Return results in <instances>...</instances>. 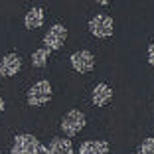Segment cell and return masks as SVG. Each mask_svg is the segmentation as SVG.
<instances>
[{"mask_svg":"<svg viewBox=\"0 0 154 154\" xmlns=\"http://www.w3.org/2000/svg\"><path fill=\"white\" fill-rule=\"evenodd\" d=\"M2 111H4V99L0 97V113H2Z\"/></svg>","mask_w":154,"mask_h":154,"instance_id":"2e32d148","label":"cell"},{"mask_svg":"<svg viewBox=\"0 0 154 154\" xmlns=\"http://www.w3.org/2000/svg\"><path fill=\"white\" fill-rule=\"evenodd\" d=\"M85 122H87L85 113H81V111H77V109H71L63 117V121H61V131H63L65 136H75L83 131Z\"/></svg>","mask_w":154,"mask_h":154,"instance_id":"3957f363","label":"cell"},{"mask_svg":"<svg viewBox=\"0 0 154 154\" xmlns=\"http://www.w3.org/2000/svg\"><path fill=\"white\" fill-rule=\"evenodd\" d=\"M51 51L48 48H40V50L32 51V65L34 67H45L48 65V59H50Z\"/></svg>","mask_w":154,"mask_h":154,"instance_id":"7c38bea8","label":"cell"},{"mask_svg":"<svg viewBox=\"0 0 154 154\" xmlns=\"http://www.w3.org/2000/svg\"><path fill=\"white\" fill-rule=\"evenodd\" d=\"M146 55H148V63L154 65V42L148 45V51H146Z\"/></svg>","mask_w":154,"mask_h":154,"instance_id":"5bb4252c","label":"cell"},{"mask_svg":"<svg viewBox=\"0 0 154 154\" xmlns=\"http://www.w3.org/2000/svg\"><path fill=\"white\" fill-rule=\"evenodd\" d=\"M136 154H154V138L152 136H148V138H144V140L140 142Z\"/></svg>","mask_w":154,"mask_h":154,"instance_id":"4fadbf2b","label":"cell"},{"mask_svg":"<svg viewBox=\"0 0 154 154\" xmlns=\"http://www.w3.org/2000/svg\"><path fill=\"white\" fill-rule=\"evenodd\" d=\"M51 95H54V89H51V83L42 79V81H36L30 89H28V105L30 107H44L45 103L51 101Z\"/></svg>","mask_w":154,"mask_h":154,"instance_id":"7a4b0ae2","label":"cell"},{"mask_svg":"<svg viewBox=\"0 0 154 154\" xmlns=\"http://www.w3.org/2000/svg\"><path fill=\"white\" fill-rule=\"evenodd\" d=\"M111 99H113V89L107 83H97L91 91V101L95 107H105L111 103Z\"/></svg>","mask_w":154,"mask_h":154,"instance_id":"ba28073f","label":"cell"},{"mask_svg":"<svg viewBox=\"0 0 154 154\" xmlns=\"http://www.w3.org/2000/svg\"><path fill=\"white\" fill-rule=\"evenodd\" d=\"M65 40H67V28L63 24H54L44 36V48H48L50 51H57L63 48Z\"/></svg>","mask_w":154,"mask_h":154,"instance_id":"5b68a950","label":"cell"},{"mask_svg":"<svg viewBox=\"0 0 154 154\" xmlns=\"http://www.w3.org/2000/svg\"><path fill=\"white\" fill-rule=\"evenodd\" d=\"M44 20H45L44 8L34 6V8H30L26 12V16H24V26H26L28 30H38V28L44 26Z\"/></svg>","mask_w":154,"mask_h":154,"instance_id":"9c48e42d","label":"cell"},{"mask_svg":"<svg viewBox=\"0 0 154 154\" xmlns=\"http://www.w3.org/2000/svg\"><path fill=\"white\" fill-rule=\"evenodd\" d=\"M109 142L107 140H85L79 146V154H109Z\"/></svg>","mask_w":154,"mask_h":154,"instance_id":"30bf717a","label":"cell"},{"mask_svg":"<svg viewBox=\"0 0 154 154\" xmlns=\"http://www.w3.org/2000/svg\"><path fill=\"white\" fill-rule=\"evenodd\" d=\"M95 2H97V4H101V6H105V4H109L111 0H95Z\"/></svg>","mask_w":154,"mask_h":154,"instance_id":"9a60e30c","label":"cell"},{"mask_svg":"<svg viewBox=\"0 0 154 154\" xmlns=\"http://www.w3.org/2000/svg\"><path fill=\"white\" fill-rule=\"evenodd\" d=\"M89 32L95 38H111L115 32V22L107 14H97L89 20Z\"/></svg>","mask_w":154,"mask_h":154,"instance_id":"277c9868","label":"cell"},{"mask_svg":"<svg viewBox=\"0 0 154 154\" xmlns=\"http://www.w3.org/2000/svg\"><path fill=\"white\" fill-rule=\"evenodd\" d=\"M10 154H50L48 146H44L32 134H16Z\"/></svg>","mask_w":154,"mask_h":154,"instance_id":"6da1fadb","label":"cell"},{"mask_svg":"<svg viewBox=\"0 0 154 154\" xmlns=\"http://www.w3.org/2000/svg\"><path fill=\"white\" fill-rule=\"evenodd\" d=\"M48 152H50V154H73V144H71L69 138L57 136V138H51V140H50Z\"/></svg>","mask_w":154,"mask_h":154,"instance_id":"8fae6325","label":"cell"},{"mask_svg":"<svg viewBox=\"0 0 154 154\" xmlns=\"http://www.w3.org/2000/svg\"><path fill=\"white\" fill-rule=\"evenodd\" d=\"M22 69V59L16 54H6L0 59V75L2 77H14Z\"/></svg>","mask_w":154,"mask_h":154,"instance_id":"52a82bcc","label":"cell"},{"mask_svg":"<svg viewBox=\"0 0 154 154\" xmlns=\"http://www.w3.org/2000/svg\"><path fill=\"white\" fill-rule=\"evenodd\" d=\"M71 61V67L77 73H89L95 69V55L91 54L89 50H79L69 57Z\"/></svg>","mask_w":154,"mask_h":154,"instance_id":"8992f818","label":"cell"}]
</instances>
